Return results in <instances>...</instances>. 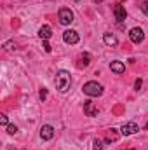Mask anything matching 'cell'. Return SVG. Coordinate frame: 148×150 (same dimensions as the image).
Returning a JSON list of instances; mask_svg holds the SVG:
<instances>
[{"label":"cell","instance_id":"cell-7","mask_svg":"<svg viewBox=\"0 0 148 150\" xmlns=\"http://www.w3.org/2000/svg\"><path fill=\"white\" fill-rule=\"evenodd\" d=\"M113 14H115V19H117L118 23H124V21H125V18H127L125 7H124V5H120V4H117V5H115V9H113Z\"/></svg>","mask_w":148,"mask_h":150},{"label":"cell","instance_id":"cell-14","mask_svg":"<svg viewBox=\"0 0 148 150\" xmlns=\"http://www.w3.org/2000/svg\"><path fill=\"white\" fill-rule=\"evenodd\" d=\"M117 138H118V134H117V129H110V131H108V134H106V143L115 142Z\"/></svg>","mask_w":148,"mask_h":150},{"label":"cell","instance_id":"cell-23","mask_svg":"<svg viewBox=\"0 0 148 150\" xmlns=\"http://www.w3.org/2000/svg\"><path fill=\"white\" fill-rule=\"evenodd\" d=\"M73 2H78V0H73Z\"/></svg>","mask_w":148,"mask_h":150},{"label":"cell","instance_id":"cell-22","mask_svg":"<svg viewBox=\"0 0 148 150\" xmlns=\"http://www.w3.org/2000/svg\"><path fill=\"white\" fill-rule=\"evenodd\" d=\"M0 124L2 126H9L7 124V115H0Z\"/></svg>","mask_w":148,"mask_h":150},{"label":"cell","instance_id":"cell-19","mask_svg":"<svg viewBox=\"0 0 148 150\" xmlns=\"http://www.w3.org/2000/svg\"><path fill=\"white\" fill-rule=\"evenodd\" d=\"M140 7H141V11H143V12H145V14L148 16V0L141 2V5H140Z\"/></svg>","mask_w":148,"mask_h":150},{"label":"cell","instance_id":"cell-12","mask_svg":"<svg viewBox=\"0 0 148 150\" xmlns=\"http://www.w3.org/2000/svg\"><path fill=\"white\" fill-rule=\"evenodd\" d=\"M103 42H105L106 45H110V47L118 45V38L115 37L113 33H105V35H103Z\"/></svg>","mask_w":148,"mask_h":150},{"label":"cell","instance_id":"cell-2","mask_svg":"<svg viewBox=\"0 0 148 150\" xmlns=\"http://www.w3.org/2000/svg\"><path fill=\"white\" fill-rule=\"evenodd\" d=\"M82 91H84V94H87L89 98H98V96L103 94V86L98 84L96 80H91V82H85V84H84Z\"/></svg>","mask_w":148,"mask_h":150},{"label":"cell","instance_id":"cell-17","mask_svg":"<svg viewBox=\"0 0 148 150\" xmlns=\"http://www.w3.org/2000/svg\"><path fill=\"white\" fill-rule=\"evenodd\" d=\"M38 98H40L42 101H45V98H47V89H45V87H42V89L38 91Z\"/></svg>","mask_w":148,"mask_h":150},{"label":"cell","instance_id":"cell-3","mask_svg":"<svg viewBox=\"0 0 148 150\" xmlns=\"http://www.w3.org/2000/svg\"><path fill=\"white\" fill-rule=\"evenodd\" d=\"M58 19H59V23L65 25V26L72 25V23H73V11L68 9V7H61L59 12H58Z\"/></svg>","mask_w":148,"mask_h":150},{"label":"cell","instance_id":"cell-6","mask_svg":"<svg viewBox=\"0 0 148 150\" xmlns=\"http://www.w3.org/2000/svg\"><path fill=\"white\" fill-rule=\"evenodd\" d=\"M52 136H54V127H52V126L45 124V126H42V127H40V138H42L44 142L52 140Z\"/></svg>","mask_w":148,"mask_h":150},{"label":"cell","instance_id":"cell-13","mask_svg":"<svg viewBox=\"0 0 148 150\" xmlns=\"http://www.w3.org/2000/svg\"><path fill=\"white\" fill-rule=\"evenodd\" d=\"M91 63V56L87 54V52H84L82 56H80V63H78V67H87Z\"/></svg>","mask_w":148,"mask_h":150},{"label":"cell","instance_id":"cell-16","mask_svg":"<svg viewBox=\"0 0 148 150\" xmlns=\"http://www.w3.org/2000/svg\"><path fill=\"white\" fill-rule=\"evenodd\" d=\"M4 49H5V51H12V49H16V44H14L12 40H9V42L4 44Z\"/></svg>","mask_w":148,"mask_h":150},{"label":"cell","instance_id":"cell-5","mask_svg":"<svg viewBox=\"0 0 148 150\" xmlns=\"http://www.w3.org/2000/svg\"><path fill=\"white\" fill-rule=\"evenodd\" d=\"M140 131V126L136 124V122H125L122 127H120V134H124V136H131V134H134V133H138Z\"/></svg>","mask_w":148,"mask_h":150},{"label":"cell","instance_id":"cell-4","mask_svg":"<svg viewBox=\"0 0 148 150\" xmlns=\"http://www.w3.org/2000/svg\"><path fill=\"white\" fill-rule=\"evenodd\" d=\"M129 38H131V42H134V44H141V42L145 40V32H143L140 26H134V28H131V32H129Z\"/></svg>","mask_w":148,"mask_h":150},{"label":"cell","instance_id":"cell-24","mask_svg":"<svg viewBox=\"0 0 148 150\" xmlns=\"http://www.w3.org/2000/svg\"><path fill=\"white\" fill-rule=\"evenodd\" d=\"M9 150H12V149H9Z\"/></svg>","mask_w":148,"mask_h":150},{"label":"cell","instance_id":"cell-18","mask_svg":"<svg viewBox=\"0 0 148 150\" xmlns=\"http://www.w3.org/2000/svg\"><path fill=\"white\" fill-rule=\"evenodd\" d=\"M7 133H9V134H16V133H18V126L9 124V126H7Z\"/></svg>","mask_w":148,"mask_h":150},{"label":"cell","instance_id":"cell-20","mask_svg":"<svg viewBox=\"0 0 148 150\" xmlns=\"http://www.w3.org/2000/svg\"><path fill=\"white\" fill-rule=\"evenodd\" d=\"M141 86H143V80H141V79H136V82H134V89H136V91H140V89H141Z\"/></svg>","mask_w":148,"mask_h":150},{"label":"cell","instance_id":"cell-11","mask_svg":"<svg viewBox=\"0 0 148 150\" xmlns=\"http://www.w3.org/2000/svg\"><path fill=\"white\" fill-rule=\"evenodd\" d=\"M38 37L42 38V40H49V38L52 37V30H51V26H47V25L40 26V30H38Z\"/></svg>","mask_w":148,"mask_h":150},{"label":"cell","instance_id":"cell-21","mask_svg":"<svg viewBox=\"0 0 148 150\" xmlns=\"http://www.w3.org/2000/svg\"><path fill=\"white\" fill-rule=\"evenodd\" d=\"M44 51H45V52H51V51H52V47H51V44H49L47 40H44Z\"/></svg>","mask_w":148,"mask_h":150},{"label":"cell","instance_id":"cell-9","mask_svg":"<svg viewBox=\"0 0 148 150\" xmlns=\"http://www.w3.org/2000/svg\"><path fill=\"white\" fill-rule=\"evenodd\" d=\"M84 112H85L87 117H96L99 110H98V107H96L92 101H89V100H87V101H84Z\"/></svg>","mask_w":148,"mask_h":150},{"label":"cell","instance_id":"cell-15","mask_svg":"<svg viewBox=\"0 0 148 150\" xmlns=\"http://www.w3.org/2000/svg\"><path fill=\"white\" fill-rule=\"evenodd\" d=\"M92 150H103V142L99 138H94L92 142Z\"/></svg>","mask_w":148,"mask_h":150},{"label":"cell","instance_id":"cell-10","mask_svg":"<svg viewBox=\"0 0 148 150\" xmlns=\"http://www.w3.org/2000/svg\"><path fill=\"white\" fill-rule=\"evenodd\" d=\"M110 70L111 72H115L117 75H122L125 72V65L122 63V61H111L110 63Z\"/></svg>","mask_w":148,"mask_h":150},{"label":"cell","instance_id":"cell-1","mask_svg":"<svg viewBox=\"0 0 148 150\" xmlns=\"http://www.w3.org/2000/svg\"><path fill=\"white\" fill-rule=\"evenodd\" d=\"M72 86V75L68 70H59L56 74V89L59 93H66Z\"/></svg>","mask_w":148,"mask_h":150},{"label":"cell","instance_id":"cell-8","mask_svg":"<svg viewBox=\"0 0 148 150\" xmlns=\"http://www.w3.org/2000/svg\"><path fill=\"white\" fill-rule=\"evenodd\" d=\"M63 40L66 44H77L80 40V37H78V33L75 30H66V32H63Z\"/></svg>","mask_w":148,"mask_h":150}]
</instances>
